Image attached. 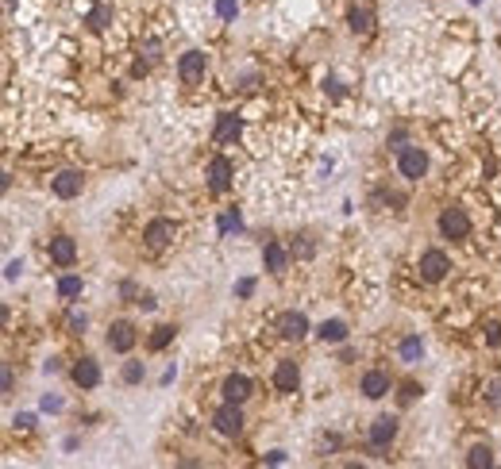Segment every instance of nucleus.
Returning a JSON list of instances; mask_svg holds the SVG:
<instances>
[{
	"mask_svg": "<svg viewBox=\"0 0 501 469\" xmlns=\"http://www.w3.org/2000/svg\"><path fill=\"white\" fill-rule=\"evenodd\" d=\"M205 177H209V189L212 192H228V189H232V162H228L224 154H216L209 162V170H205Z\"/></svg>",
	"mask_w": 501,
	"mask_h": 469,
	"instance_id": "obj_10",
	"label": "nucleus"
},
{
	"mask_svg": "<svg viewBox=\"0 0 501 469\" xmlns=\"http://www.w3.org/2000/svg\"><path fill=\"white\" fill-rule=\"evenodd\" d=\"M135 338H139V335H135V323L132 320H116L109 327V346L116 350V354H127V350L135 346Z\"/></svg>",
	"mask_w": 501,
	"mask_h": 469,
	"instance_id": "obj_12",
	"label": "nucleus"
},
{
	"mask_svg": "<svg viewBox=\"0 0 501 469\" xmlns=\"http://www.w3.org/2000/svg\"><path fill=\"white\" fill-rule=\"evenodd\" d=\"M109 19H112V12H109V8H104V4H100V8H93L89 24H93V27H109Z\"/></svg>",
	"mask_w": 501,
	"mask_h": 469,
	"instance_id": "obj_30",
	"label": "nucleus"
},
{
	"mask_svg": "<svg viewBox=\"0 0 501 469\" xmlns=\"http://www.w3.org/2000/svg\"><path fill=\"white\" fill-rule=\"evenodd\" d=\"M232 227H235V231L243 227V223H239V212H228L224 220H220V231H232Z\"/></svg>",
	"mask_w": 501,
	"mask_h": 469,
	"instance_id": "obj_32",
	"label": "nucleus"
},
{
	"mask_svg": "<svg viewBox=\"0 0 501 469\" xmlns=\"http://www.w3.org/2000/svg\"><path fill=\"white\" fill-rule=\"evenodd\" d=\"M66 327H70V335H85V327H89V315H85V312H70V315H66Z\"/></svg>",
	"mask_w": 501,
	"mask_h": 469,
	"instance_id": "obj_26",
	"label": "nucleus"
},
{
	"mask_svg": "<svg viewBox=\"0 0 501 469\" xmlns=\"http://www.w3.org/2000/svg\"><path fill=\"white\" fill-rule=\"evenodd\" d=\"M212 427H216L224 438H235L243 431V404L224 400V408H216V415H212Z\"/></svg>",
	"mask_w": 501,
	"mask_h": 469,
	"instance_id": "obj_5",
	"label": "nucleus"
},
{
	"mask_svg": "<svg viewBox=\"0 0 501 469\" xmlns=\"http://www.w3.org/2000/svg\"><path fill=\"white\" fill-rule=\"evenodd\" d=\"M135 304H139L143 312H150V308H154V297H135Z\"/></svg>",
	"mask_w": 501,
	"mask_h": 469,
	"instance_id": "obj_38",
	"label": "nucleus"
},
{
	"mask_svg": "<svg viewBox=\"0 0 501 469\" xmlns=\"http://www.w3.org/2000/svg\"><path fill=\"white\" fill-rule=\"evenodd\" d=\"M486 338H490V346H501V327H498V323L486 327Z\"/></svg>",
	"mask_w": 501,
	"mask_h": 469,
	"instance_id": "obj_36",
	"label": "nucleus"
},
{
	"mask_svg": "<svg viewBox=\"0 0 501 469\" xmlns=\"http://www.w3.org/2000/svg\"><path fill=\"white\" fill-rule=\"evenodd\" d=\"M262 265H267L270 273H285L289 270V250H285L282 242H267V247H262Z\"/></svg>",
	"mask_w": 501,
	"mask_h": 469,
	"instance_id": "obj_19",
	"label": "nucleus"
},
{
	"mask_svg": "<svg viewBox=\"0 0 501 469\" xmlns=\"http://www.w3.org/2000/svg\"><path fill=\"white\" fill-rule=\"evenodd\" d=\"M216 16L220 19H235L239 16V0H216Z\"/></svg>",
	"mask_w": 501,
	"mask_h": 469,
	"instance_id": "obj_28",
	"label": "nucleus"
},
{
	"mask_svg": "<svg viewBox=\"0 0 501 469\" xmlns=\"http://www.w3.org/2000/svg\"><path fill=\"white\" fill-rule=\"evenodd\" d=\"M143 373H147V365H143V362H127L124 365V381H127V385H139Z\"/></svg>",
	"mask_w": 501,
	"mask_h": 469,
	"instance_id": "obj_27",
	"label": "nucleus"
},
{
	"mask_svg": "<svg viewBox=\"0 0 501 469\" xmlns=\"http://www.w3.org/2000/svg\"><path fill=\"white\" fill-rule=\"evenodd\" d=\"M0 388H4V396H8L12 388H16V377H12V370H8V365H4V377H0Z\"/></svg>",
	"mask_w": 501,
	"mask_h": 469,
	"instance_id": "obj_35",
	"label": "nucleus"
},
{
	"mask_svg": "<svg viewBox=\"0 0 501 469\" xmlns=\"http://www.w3.org/2000/svg\"><path fill=\"white\" fill-rule=\"evenodd\" d=\"M205 74H209V54H205V50H185V54L177 58V77H182V85H200Z\"/></svg>",
	"mask_w": 501,
	"mask_h": 469,
	"instance_id": "obj_2",
	"label": "nucleus"
},
{
	"mask_svg": "<svg viewBox=\"0 0 501 469\" xmlns=\"http://www.w3.org/2000/svg\"><path fill=\"white\" fill-rule=\"evenodd\" d=\"M31 423H35V415H16V427H24V431H27Z\"/></svg>",
	"mask_w": 501,
	"mask_h": 469,
	"instance_id": "obj_39",
	"label": "nucleus"
},
{
	"mask_svg": "<svg viewBox=\"0 0 501 469\" xmlns=\"http://www.w3.org/2000/svg\"><path fill=\"white\" fill-rule=\"evenodd\" d=\"M393 438H397V420H393V415H378V420L370 423V435H367L370 450L382 458V454L393 446Z\"/></svg>",
	"mask_w": 501,
	"mask_h": 469,
	"instance_id": "obj_4",
	"label": "nucleus"
},
{
	"mask_svg": "<svg viewBox=\"0 0 501 469\" xmlns=\"http://www.w3.org/2000/svg\"><path fill=\"white\" fill-rule=\"evenodd\" d=\"M220 393H224V400L243 404V400H250L255 385H250V377H243V373H228V377H224V385H220Z\"/></svg>",
	"mask_w": 501,
	"mask_h": 469,
	"instance_id": "obj_14",
	"label": "nucleus"
},
{
	"mask_svg": "<svg viewBox=\"0 0 501 469\" xmlns=\"http://www.w3.org/2000/svg\"><path fill=\"white\" fill-rule=\"evenodd\" d=\"M47 254H50V262H54V265H62V270H66V265L77 262V242L70 239V235H54V239H50V247H47Z\"/></svg>",
	"mask_w": 501,
	"mask_h": 469,
	"instance_id": "obj_13",
	"label": "nucleus"
},
{
	"mask_svg": "<svg viewBox=\"0 0 501 469\" xmlns=\"http://www.w3.org/2000/svg\"><path fill=\"white\" fill-rule=\"evenodd\" d=\"M451 270V258L443 254V250H424L420 254V277L428 281V285H436V281H443Z\"/></svg>",
	"mask_w": 501,
	"mask_h": 469,
	"instance_id": "obj_8",
	"label": "nucleus"
},
{
	"mask_svg": "<svg viewBox=\"0 0 501 469\" xmlns=\"http://www.w3.org/2000/svg\"><path fill=\"white\" fill-rule=\"evenodd\" d=\"M70 377H74V385H81V388H97L100 385V362L97 358H81V362H74Z\"/></svg>",
	"mask_w": 501,
	"mask_h": 469,
	"instance_id": "obj_16",
	"label": "nucleus"
},
{
	"mask_svg": "<svg viewBox=\"0 0 501 469\" xmlns=\"http://www.w3.org/2000/svg\"><path fill=\"white\" fill-rule=\"evenodd\" d=\"M50 189H54V197H58V200H74V197H81V189H85L81 170H58L54 177H50Z\"/></svg>",
	"mask_w": 501,
	"mask_h": 469,
	"instance_id": "obj_6",
	"label": "nucleus"
},
{
	"mask_svg": "<svg viewBox=\"0 0 501 469\" xmlns=\"http://www.w3.org/2000/svg\"><path fill=\"white\" fill-rule=\"evenodd\" d=\"M397 354H401V362H405V365H417L420 358H424V343H420V335H409V338H401Z\"/></svg>",
	"mask_w": 501,
	"mask_h": 469,
	"instance_id": "obj_20",
	"label": "nucleus"
},
{
	"mask_svg": "<svg viewBox=\"0 0 501 469\" xmlns=\"http://www.w3.org/2000/svg\"><path fill=\"white\" fill-rule=\"evenodd\" d=\"M293 254H297V258H312V254H317V247L309 242V235H301V242H293Z\"/></svg>",
	"mask_w": 501,
	"mask_h": 469,
	"instance_id": "obj_29",
	"label": "nucleus"
},
{
	"mask_svg": "<svg viewBox=\"0 0 501 469\" xmlns=\"http://www.w3.org/2000/svg\"><path fill=\"white\" fill-rule=\"evenodd\" d=\"M417 393H420L417 385H401V393H397V396H401V404H413V400H417Z\"/></svg>",
	"mask_w": 501,
	"mask_h": 469,
	"instance_id": "obj_34",
	"label": "nucleus"
},
{
	"mask_svg": "<svg viewBox=\"0 0 501 469\" xmlns=\"http://www.w3.org/2000/svg\"><path fill=\"white\" fill-rule=\"evenodd\" d=\"M42 412H62V396H42Z\"/></svg>",
	"mask_w": 501,
	"mask_h": 469,
	"instance_id": "obj_33",
	"label": "nucleus"
},
{
	"mask_svg": "<svg viewBox=\"0 0 501 469\" xmlns=\"http://www.w3.org/2000/svg\"><path fill=\"white\" fill-rule=\"evenodd\" d=\"M278 331H282L285 343H301L312 327H309V315H305V312H285L282 320H278Z\"/></svg>",
	"mask_w": 501,
	"mask_h": 469,
	"instance_id": "obj_11",
	"label": "nucleus"
},
{
	"mask_svg": "<svg viewBox=\"0 0 501 469\" xmlns=\"http://www.w3.org/2000/svg\"><path fill=\"white\" fill-rule=\"evenodd\" d=\"M359 388H363V396H367V400H382V396L390 393V373L367 370V373H363V381H359Z\"/></svg>",
	"mask_w": 501,
	"mask_h": 469,
	"instance_id": "obj_17",
	"label": "nucleus"
},
{
	"mask_svg": "<svg viewBox=\"0 0 501 469\" xmlns=\"http://www.w3.org/2000/svg\"><path fill=\"white\" fill-rule=\"evenodd\" d=\"M81 277L77 273H66V277H58V297L62 300H74V297H81Z\"/></svg>",
	"mask_w": 501,
	"mask_h": 469,
	"instance_id": "obj_23",
	"label": "nucleus"
},
{
	"mask_svg": "<svg viewBox=\"0 0 501 469\" xmlns=\"http://www.w3.org/2000/svg\"><path fill=\"white\" fill-rule=\"evenodd\" d=\"M297 385H301V365L293 362V358H282V362L274 365V388L278 393H297Z\"/></svg>",
	"mask_w": 501,
	"mask_h": 469,
	"instance_id": "obj_9",
	"label": "nucleus"
},
{
	"mask_svg": "<svg viewBox=\"0 0 501 469\" xmlns=\"http://www.w3.org/2000/svg\"><path fill=\"white\" fill-rule=\"evenodd\" d=\"M467 466H470V469H490V466H493V450H490L486 443L470 446V454H467Z\"/></svg>",
	"mask_w": 501,
	"mask_h": 469,
	"instance_id": "obj_22",
	"label": "nucleus"
},
{
	"mask_svg": "<svg viewBox=\"0 0 501 469\" xmlns=\"http://www.w3.org/2000/svg\"><path fill=\"white\" fill-rule=\"evenodd\" d=\"M239 135H243V120H239V115L220 112V115H216V131H212V142H220V147H224V142H235Z\"/></svg>",
	"mask_w": 501,
	"mask_h": 469,
	"instance_id": "obj_15",
	"label": "nucleus"
},
{
	"mask_svg": "<svg viewBox=\"0 0 501 469\" xmlns=\"http://www.w3.org/2000/svg\"><path fill=\"white\" fill-rule=\"evenodd\" d=\"M397 173L405 181H420L428 173V154L420 147H413V142H405V147L397 150Z\"/></svg>",
	"mask_w": 501,
	"mask_h": 469,
	"instance_id": "obj_1",
	"label": "nucleus"
},
{
	"mask_svg": "<svg viewBox=\"0 0 501 469\" xmlns=\"http://www.w3.org/2000/svg\"><path fill=\"white\" fill-rule=\"evenodd\" d=\"M347 27L355 35H370V31H374V4H367V0L355 4V8L347 12Z\"/></svg>",
	"mask_w": 501,
	"mask_h": 469,
	"instance_id": "obj_18",
	"label": "nucleus"
},
{
	"mask_svg": "<svg viewBox=\"0 0 501 469\" xmlns=\"http://www.w3.org/2000/svg\"><path fill=\"white\" fill-rule=\"evenodd\" d=\"M440 235L451 242H459L470 235V215L463 212V208H443L440 212Z\"/></svg>",
	"mask_w": 501,
	"mask_h": 469,
	"instance_id": "obj_3",
	"label": "nucleus"
},
{
	"mask_svg": "<svg viewBox=\"0 0 501 469\" xmlns=\"http://www.w3.org/2000/svg\"><path fill=\"white\" fill-rule=\"evenodd\" d=\"M174 335H177V327H154V335H150V350H166L170 343H174Z\"/></svg>",
	"mask_w": 501,
	"mask_h": 469,
	"instance_id": "obj_24",
	"label": "nucleus"
},
{
	"mask_svg": "<svg viewBox=\"0 0 501 469\" xmlns=\"http://www.w3.org/2000/svg\"><path fill=\"white\" fill-rule=\"evenodd\" d=\"M174 235H177V227H174V220H166V215L150 220V223H147V231H143V239H147V247H150V250L170 247V242H174Z\"/></svg>",
	"mask_w": 501,
	"mask_h": 469,
	"instance_id": "obj_7",
	"label": "nucleus"
},
{
	"mask_svg": "<svg viewBox=\"0 0 501 469\" xmlns=\"http://www.w3.org/2000/svg\"><path fill=\"white\" fill-rule=\"evenodd\" d=\"M317 335L324 338V343H347V323L343 320H324L317 327Z\"/></svg>",
	"mask_w": 501,
	"mask_h": 469,
	"instance_id": "obj_21",
	"label": "nucleus"
},
{
	"mask_svg": "<svg viewBox=\"0 0 501 469\" xmlns=\"http://www.w3.org/2000/svg\"><path fill=\"white\" fill-rule=\"evenodd\" d=\"M19 273H24V262H19V258H12V262L4 265V277H8V281H16Z\"/></svg>",
	"mask_w": 501,
	"mask_h": 469,
	"instance_id": "obj_31",
	"label": "nucleus"
},
{
	"mask_svg": "<svg viewBox=\"0 0 501 469\" xmlns=\"http://www.w3.org/2000/svg\"><path fill=\"white\" fill-rule=\"evenodd\" d=\"M482 400L490 404V408H501V377L486 381V388H482Z\"/></svg>",
	"mask_w": 501,
	"mask_h": 469,
	"instance_id": "obj_25",
	"label": "nucleus"
},
{
	"mask_svg": "<svg viewBox=\"0 0 501 469\" xmlns=\"http://www.w3.org/2000/svg\"><path fill=\"white\" fill-rule=\"evenodd\" d=\"M235 293H239V297H250V293H255V281H250V277H243L239 285H235Z\"/></svg>",
	"mask_w": 501,
	"mask_h": 469,
	"instance_id": "obj_37",
	"label": "nucleus"
}]
</instances>
